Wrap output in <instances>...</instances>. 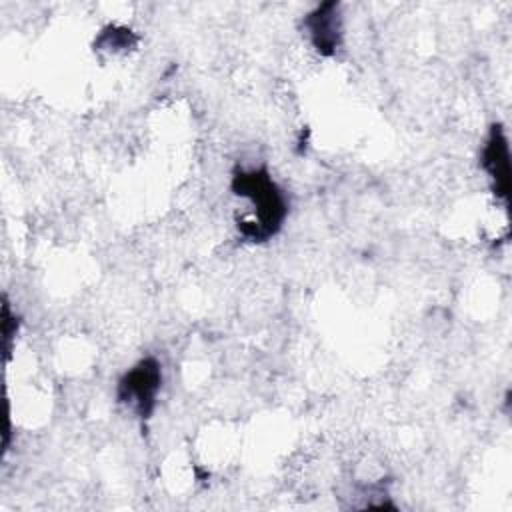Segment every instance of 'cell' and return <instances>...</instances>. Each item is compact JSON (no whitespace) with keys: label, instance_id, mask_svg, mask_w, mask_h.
Returning a JSON list of instances; mask_svg holds the SVG:
<instances>
[{"label":"cell","instance_id":"obj_1","mask_svg":"<svg viewBox=\"0 0 512 512\" xmlns=\"http://www.w3.org/2000/svg\"><path fill=\"white\" fill-rule=\"evenodd\" d=\"M236 196L252 204V216L238 220V230L252 242H264L274 236L286 218L288 204L284 192L272 180L266 168L240 170L232 178Z\"/></svg>","mask_w":512,"mask_h":512},{"label":"cell","instance_id":"obj_3","mask_svg":"<svg viewBox=\"0 0 512 512\" xmlns=\"http://www.w3.org/2000/svg\"><path fill=\"white\" fill-rule=\"evenodd\" d=\"M306 28L310 32L314 46L322 54H332L340 44V34H342L338 4L328 2L318 6L312 14H308Z\"/></svg>","mask_w":512,"mask_h":512},{"label":"cell","instance_id":"obj_2","mask_svg":"<svg viewBox=\"0 0 512 512\" xmlns=\"http://www.w3.org/2000/svg\"><path fill=\"white\" fill-rule=\"evenodd\" d=\"M162 384V368L156 358H142L118 380V400L128 404L140 418H148L156 406Z\"/></svg>","mask_w":512,"mask_h":512},{"label":"cell","instance_id":"obj_4","mask_svg":"<svg viewBox=\"0 0 512 512\" xmlns=\"http://www.w3.org/2000/svg\"><path fill=\"white\" fill-rule=\"evenodd\" d=\"M482 166L488 172V176L494 182L496 194L506 196L508 194V172H510V164H508V144H506V136L502 132L500 126H494L490 130V136L482 148Z\"/></svg>","mask_w":512,"mask_h":512}]
</instances>
